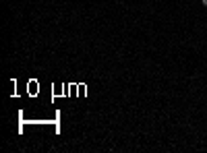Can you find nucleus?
Listing matches in <instances>:
<instances>
[{
	"label": "nucleus",
	"mask_w": 207,
	"mask_h": 153,
	"mask_svg": "<svg viewBox=\"0 0 207 153\" xmlns=\"http://www.w3.org/2000/svg\"><path fill=\"white\" fill-rule=\"evenodd\" d=\"M201 2H203V4H205V6H207V0H201Z\"/></svg>",
	"instance_id": "nucleus-1"
}]
</instances>
